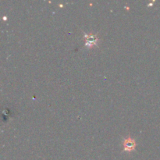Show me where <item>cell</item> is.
Here are the masks:
<instances>
[{"mask_svg":"<svg viewBox=\"0 0 160 160\" xmlns=\"http://www.w3.org/2000/svg\"><path fill=\"white\" fill-rule=\"evenodd\" d=\"M84 39H85V46L88 48L97 45L98 38L95 34H84Z\"/></svg>","mask_w":160,"mask_h":160,"instance_id":"6da1fadb","label":"cell"},{"mask_svg":"<svg viewBox=\"0 0 160 160\" xmlns=\"http://www.w3.org/2000/svg\"><path fill=\"white\" fill-rule=\"evenodd\" d=\"M123 149L126 152H131L135 148V141L131 138H128L123 141Z\"/></svg>","mask_w":160,"mask_h":160,"instance_id":"7a4b0ae2","label":"cell"}]
</instances>
